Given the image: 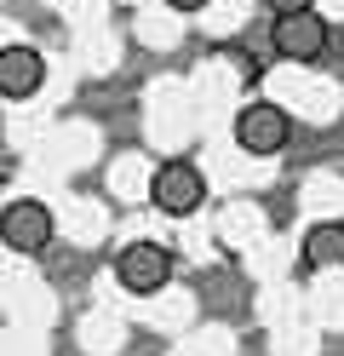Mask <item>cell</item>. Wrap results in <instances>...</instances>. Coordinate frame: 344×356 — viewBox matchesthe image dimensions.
Returning <instances> with one entry per match:
<instances>
[{"mask_svg": "<svg viewBox=\"0 0 344 356\" xmlns=\"http://www.w3.org/2000/svg\"><path fill=\"white\" fill-rule=\"evenodd\" d=\"M149 202L167 218H195L206 207V172L195 161H183V155H172V161H161L155 178H149Z\"/></svg>", "mask_w": 344, "mask_h": 356, "instance_id": "cell-1", "label": "cell"}, {"mask_svg": "<svg viewBox=\"0 0 344 356\" xmlns=\"http://www.w3.org/2000/svg\"><path fill=\"white\" fill-rule=\"evenodd\" d=\"M236 144L247 155H281L293 144V115L270 98H252V104L236 109Z\"/></svg>", "mask_w": 344, "mask_h": 356, "instance_id": "cell-2", "label": "cell"}, {"mask_svg": "<svg viewBox=\"0 0 344 356\" xmlns=\"http://www.w3.org/2000/svg\"><path fill=\"white\" fill-rule=\"evenodd\" d=\"M0 248L17 253V259H35L52 248V207L46 202H6V213H0Z\"/></svg>", "mask_w": 344, "mask_h": 356, "instance_id": "cell-3", "label": "cell"}, {"mask_svg": "<svg viewBox=\"0 0 344 356\" xmlns=\"http://www.w3.org/2000/svg\"><path fill=\"white\" fill-rule=\"evenodd\" d=\"M115 282L126 287V293H161V287L172 282V248H161V241H126L121 259H115Z\"/></svg>", "mask_w": 344, "mask_h": 356, "instance_id": "cell-4", "label": "cell"}, {"mask_svg": "<svg viewBox=\"0 0 344 356\" xmlns=\"http://www.w3.org/2000/svg\"><path fill=\"white\" fill-rule=\"evenodd\" d=\"M327 17H316V12H293V17H275L270 24V47L281 52L287 63H316L321 52H327Z\"/></svg>", "mask_w": 344, "mask_h": 356, "instance_id": "cell-5", "label": "cell"}, {"mask_svg": "<svg viewBox=\"0 0 344 356\" xmlns=\"http://www.w3.org/2000/svg\"><path fill=\"white\" fill-rule=\"evenodd\" d=\"M46 86V58L35 47H0V98L23 104Z\"/></svg>", "mask_w": 344, "mask_h": 356, "instance_id": "cell-6", "label": "cell"}, {"mask_svg": "<svg viewBox=\"0 0 344 356\" xmlns=\"http://www.w3.org/2000/svg\"><path fill=\"white\" fill-rule=\"evenodd\" d=\"M304 270H344V218H321L304 230Z\"/></svg>", "mask_w": 344, "mask_h": 356, "instance_id": "cell-7", "label": "cell"}, {"mask_svg": "<svg viewBox=\"0 0 344 356\" xmlns=\"http://www.w3.org/2000/svg\"><path fill=\"white\" fill-rule=\"evenodd\" d=\"M270 17H293V12H316V0H264Z\"/></svg>", "mask_w": 344, "mask_h": 356, "instance_id": "cell-8", "label": "cell"}, {"mask_svg": "<svg viewBox=\"0 0 344 356\" xmlns=\"http://www.w3.org/2000/svg\"><path fill=\"white\" fill-rule=\"evenodd\" d=\"M167 6H172V12H201L206 0H167Z\"/></svg>", "mask_w": 344, "mask_h": 356, "instance_id": "cell-9", "label": "cell"}]
</instances>
